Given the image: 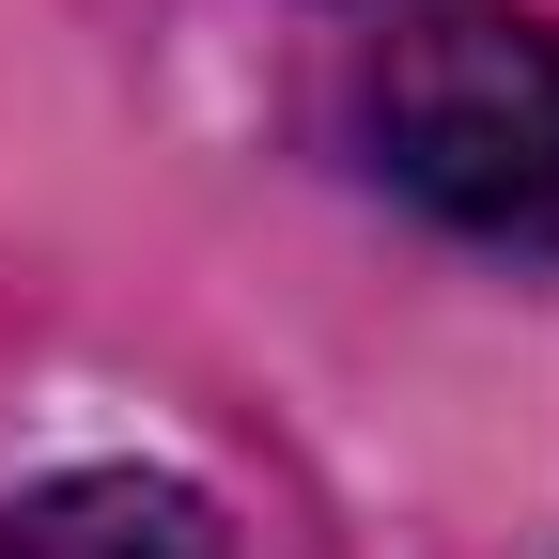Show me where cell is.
<instances>
[{"instance_id": "cell-2", "label": "cell", "mask_w": 559, "mask_h": 559, "mask_svg": "<svg viewBox=\"0 0 559 559\" xmlns=\"http://www.w3.org/2000/svg\"><path fill=\"white\" fill-rule=\"evenodd\" d=\"M0 559H234V544H218V513H202L187 481H156V466H79V481H47V498H16Z\"/></svg>"}, {"instance_id": "cell-1", "label": "cell", "mask_w": 559, "mask_h": 559, "mask_svg": "<svg viewBox=\"0 0 559 559\" xmlns=\"http://www.w3.org/2000/svg\"><path fill=\"white\" fill-rule=\"evenodd\" d=\"M373 156L481 249H559V32L451 0L373 47Z\"/></svg>"}]
</instances>
